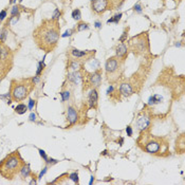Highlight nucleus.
<instances>
[{
  "label": "nucleus",
  "mask_w": 185,
  "mask_h": 185,
  "mask_svg": "<svg viewBox=\"0 0 185 185\" xmlns=\"http://www.w3.org/2000/svg\"><path fill=\"white\" fill-rule=\"evenodd\" d=\"M92 1H94V0H91V2H92Z\"/></svg>",
  "instance_id": "45"
},
{
  "label": "nucleus",
  "mask_w": 185,
  "mask_h": 185,
  "mask_svg": "<svg viewBox=\"0 0 185 185\" xmlns=\"http://www.w3.org/2000/svg\"><path fill=\"white\" fill-rule=\"evenodd\" d=\"M126 133L128 137H132L133 134V130H132V127L131 126H127L126 127Z\"/></svg>",
  "instance_id": "35"
},
{
  "label": "nucleus",
  "mask_w": 185,
  "mask_h": 185,
  "mask_svg": "<svg viewBox=\"0 0 185 185\" xmlns=\"http://www.w3.org/2000/svg\"><path fill=\"white\" fill-rule=\"evenodd\" d=\"M93 181H94V177H93V176H92V177H91V181H90V184L93 183Z\"/></svg>",
  "instance_id": "42"
},
{
  "label": "nucleus",
  "mask_w": 185,
  "mask_h": 185,
  "mask_svg": "<svg viewBox=\"0 0 185 185\" xmlns=\"http://www.w3.org/2000/svg\"><path fill=\"white\" fill-rule=\"evenodd\" d=\"M89 29V25L87 22H84V21H81L78 22V25H76V31L77 32H83L85 30H88Z\"/></svg>",
  "instance_id": "23"
},
{
  "label": "nucleus",
  "mask_w": 185,
  "mask_h": 185,
  "mask_svg": "<svg viewBox=\"0 0 185 185\" xmlns=\"http://www.w3.org/2000/svg\"><path fill=\"white\" fill-rule=\"evenodd\" d=\"M35 114H33V113H32L31 115H30V120H31V121H35Z\"/></svg>",
  "instance_id": "41"
},
{
  "label": "nucleus",
  "mask_w": 185,
  "mask_h": 185,
  "mask_svg": "<svg viewBox=\"0 0 185 185\" xmlns=\"http://www.w3.org/2000/svg\"><path fill=\"white\" fill-rule=\"evenodd\" d=\"M47 171H48V165H46V166H45L44 168H42V170L40 171V173H39V175H38L37 179H38V180H40V179H41V178L44 177L45 175H46V173H47Z\"/></svg>",
  "instance_id": "33"
},
{
  "label": "nucleus",
  "mask_w": 185,
  "mask_h": 185,
  "mask_svg": "<svg viewBox=\"0 0 185 185\" xmlns=\"http://www.w3.org/2000/svg\"><path fill=\"white\" fill-rule=\"evenodd\" d=\"M6 36H8V28L4 27L2 29L1 35H0V45H3L6 40Z\"/></svg>",
  "instance_id": "25"
},
{
  "label": "nucleus",
  "mask_w": 185,
  "mask_h": 185,
  "mask_svg": "<svg viewBox=\"0 0 185 185\" xmlns=\"http://www.w3.org/2000/svg\"><path fill=\"white\" fill-rule=\"evenodd\" d=\"M84 77V69L76 71H69L67 74V81L69 86H77L83 83Z\"/></svg>",
  "instance_id": "10"
},
{
  "label": "nucleus",
  "mask_w": 185,
  "mask_h": 185,
  "mask_svg": "<svg viewBox=\"0 0 185 185\" xmlns=\"http://www.w3.org/2000/svg\"><path fill=\"white\" fill-rule=\"evenodd\" d=\"M131 48L134 54H141L145 52L147 49V42L144 41V33H142V35L137 36V38H133L131 41Z\"/></svg>",
  "instance_id": "9"
},
{
  "label": "nucleus",
  "mask_w": 185,
  "mask_h": 185,
  "mask_svg": "<svg viewBox=\"0 0 185 185\" xmlns=\"http://www.w3.org/2000/svg\"><path fill=\"white\" fill-rule=\"evenodd\" d=\"M113 93H114V87H113V85H110L108 87V89H107V94L108 95H112Z\"/></svg>",
  "instance_id": "36"
},
{
  "label": "nucleus",
  "mask_w": 185,
  "mask_h": 185,
  "mask_svg": "<svg viewBox=\"0 0 185 185\" xmlns=\"http://www.w3.org/2000/svg\"><path fill=\"white\" fill-rule=\"evenodd\" d=\"M66 119L69 126H73V125H75L78 122V110H77V108L74 105H68L66 111Z\"/></svg>",
  "instance_id": "11"
},
{
  "label": "nucleus",
  "mask_w": 185,
  "mask_h": 185,
  "mask_svg": "<svg viewBox=\"0 0 185 185\" xmlns=\"http://www.w3.org/2000/svg\"><path fill=\"white\" fill-rule=\"evenodd\" d=\"M102 70L96 69L93 72H86L84 71V77H83V90L87 91L92 88L97 89L102 85Z\"/></svg>",
  "instance_id": "7"
},
{
  "label": "nucleus",
  "mask_w": 185,
  "mask_h": 185,
  "mask_svg": "<svg viewBox=\"0 0 185 185\" xmlns=\"http://www.w3.org/2000/svg\"><path fill=\"white\" fill-rule=\"evenodd\" d=\"M61 103L62 104H66V103H70L71 98H72V90L68 87H62V89L61 90Z\"/></svg>",
  "instance_id": "18"
},
{
  "label": "nucleus",
  "mask_w": 185,
  "mask_h": 185,
  "mask_svg": "<svg viewBox=\"0 0 185 185\" xmlns=\"http://www.w3.org/2000/svg\"><path fill=\"white\" fill-rule=\"evenodd\" d=\"M36 84L32 78H20V79H12L10 84L11 98L13 102L21 103L25 98L29 97L31 92L34 90Z\"/></svg>",
  "instance_id": "3"
},
{
  "label": "nucleus",
  "mask_w": 185,
  "mask_h": 185,
  "mask_svg": "<svg viewBox=\"0 0 185 185\" xmlns=\"http://www.w3.org/2000/svg\"><path fill=\"white\" fill-rule=\"evenodd\" d=\"M133 10H134L137 13H142V6H141V4H140V3L134 4V6H133Z\"/></svg>",
  "instance_id": "37"
},
{
  "label": "nucleus",
  "mask_w": 185,
  "mask_h": 185,
  "mask_svg": "<svg viewBox=\"0 0 185 185\" xmlns=\"http://www.w3.org/2000/svg\"><path fill=\"white\" fill-rule=\"evenodd\" d=\"M32 175V170H31V167L28 163H25V165L22 166L21 168L20 173H19V176H20L21 180H27L29 177H31Z\"/></svg>",
  "instance_id": "19"
},
{
  "label": "nucleus",
  "mask_w": 185,
  "mask_h": 185,
  "mask_svg": "<svg viewBox=\"0 0 185 185\" xmlns=\"http://www.w3.org/2000/svg\"><path fill=\"white\" fill-rule=\"evenodd\" d=\"M57 163H58V160H56V159H53V158H49L48 160L46 161V164L48 165V167L49 166H53V165L57 164Z\"/></svg>",
  "instance_id": "28"
},
{
  "label": "nucleus",
  "mask_w": 185,
  "mask_h": 185,
  "mask_svg": "<svg viewBox=\"0 0 185 185\" xmlns=\"http://www.w3.org/2000/svg\"><path fill=\"white\" fill-rule=\"evenodd\" d=\"M122 16H123V14L122 13H119V14L114 15L113 17H111L110 19H108V21H107V23H115V25H117V23L120 22V20H121Z\"/></svg>",
  "instance_id": "22"
},
{
  "label": "nucleus",
  "mask_w": 185,
  "mask_h": 185,
  "mask_svg": "<svg viewBox=\"0 0 185 185\" xmlns=\"http://www.w3.org/2000/svg\"><path fill=\"white\" fill-rule=\"evenodd\" d=\"M61 37L59 20L44 19L39 25L34 30L33 39L38 49L50 53L55 50Z\"/></svg>",
  "instance_id": "1"
},
{
  "label": "nucleus",
  "mask_w": 185,
  "mask_h": 185,
  "mask_svg": "<svg viewBox=\"0 0 185 185\" xmlns=\"http://www.w3.org/2000/svg\"><path fill=\"white\" fill-rule=\"evenodd\" d=\"M83 64L84 61H81V59L77 58H71L68 61V64H67V70L70 71H76V70H81L83 69Z\"/></svg>",
  "instance_id": "17"
},
{
  "label": "nucleus",
  "mask_w": 185,
  "mask_h": 185,
  "mask_svg": "<svg viewBox=\"0 0 185 185\" xmlns=\"http://www.w3.org/2000/svg\"><path fill=\"white\" fill-rule=\"evenodd\" d=\"M28 109H29V108H28L27 105L23 104V103H19V104L15 107V112H16L17 114H19V115H22V114H25V113L27 112Z\"/></svg>",
  "instance_id": "20"
},
{
  "label": "nucleus",
  "mask_w": 185,
  "mask_h": 185,
  "mask_svg": "<svg viewBox=\"0 0 185 185\" xmlns=\"http://www.w3.org/2000/svg\"><path fill=\"white\" fill-rule=\"evenodd\" d=\"M72 18L74 19V20H77V21L81 20V10H79V8H75V10H73Z\"/></svg>",
  "instance_id": "26"
},
{
  "label": "nucleus",
  "mask_w": 185,
  "mask_h": 185,
  "mask_svg": "<svg viewBox=\"0 0 185 185\" xmlns=\"http://www.w3.org/2000/svg\"><path fill=\"white\" fill-rule=\"evenodd\" d=\"M119 93L120 95L125 96V97H129L134 93V89H133L132 85L127 81H123L120 84L119 86Z\"/></svg>",
  "instance_id": "14"
},
{
  "label": "nucleus",
  "mask_w": 185,
  "mask_h": 185,
  "mask_svg": "<svg viewBox=\"0 0 185 185\" xmlns=\"http://www.w3.org/2000/svg\"><path fill=\"white\" fill-rule=\"evenodd\" d=\"M69 179L72 180L74 183L78 184L79 183V181H78V173H77V171H74V173H70V175H69Z\"/></svg>",
  "instance_id": "27"
},
{
  "label": "nucleus",
  "mask_w": 185,
  "mask_h": 185,
  "mask_svg": "<svg viewBox=\"0 0 185 185\" xmlns=\"http://www.w3.org/2000/svg\"><path fill=\"white\" fill-rule=\"evenodd\" d=\"M31 177H32V181L31 182H30V184H31V185H33V184H36V183H37V177H36V175H35V173H32V175H31Z\"/></svg>",
  "instance_id": "38"
},
{
  "label": "nucleus",
  "mask_w": 185,
  "mask_h": 185,
  "mask_svg": "<svg viewBox=\"0 0 185 185\" xmlns=\"http://www.w3.org/2000/svg\"><path fill=\"white\" fill-rule=\"evenodd\" d=\"M16 0H10V4H14Z\"/></svg>",
  "instance_id": "43"
},
{
  "label": "nucleus",
  "mask_w": 185,
  "mask_h": 185,
  "mask_svg": "<svg viewBox=\"0 0 185 185\" xmlns=\"http://www.w3.org/2000/svg\"><path fill=\"white\" fill-rule=\"evenodd\" d=\"M25 161L22 159L19 150L8 154L2 161H0V176L5 180H14L19 175Z\"/></svg>",
  "instance_id": "2"
},
{
  "label": "nucleus",
  "mask_w": 185,
  "mask_h": 185,
  "mask_svg": "<svg viewBox=\"0 0 185 185\" xmlns=\"http://www.w3.org/2000/svg\"><path fill=\"white\" fill-rule=\"evenodd\" d=\"M124 61H120L117 56L109 57L105 64L106 76L109 83H117L122 75V64Z\"/></svg>",
  "instance_id": "6"
},
{
  "label": "nucleus",
  "mask_w": 185,
  "mask_h": 185,
  "mask_svg": "<svg viewBox=\"0 0 185 185\" xmlns=\"http://www.w3.org/2000/svg\"><path fill=\"white\" fill-rule=\"evenodd\" d=\"M61 16V12L58 10V8H56V10L54 11V14H53V16L51 17L52 19H55V20H59V17Z\"/></svg>",
  "instance_id": "30"
},
{
  "label": "nucleus",
  "mask_w": 185,
  "mask_h": 185,
  "mask_svg": "<svg viewBox=\"0 0 185 185\" xmlns=\"http://www.w3.org/2000/svg\"><path fill=\"white\" fill-rule=\"evenodd\" d=\"M162 102V97H161L159 94H154L152 96H150L149 100H148V105L149 106H154L157 104H160Z\"/></svg>",
  "instance_id": "21"
},
{
  "label": "nucleus",
  "mask_w": 185,
  "mask_h": 185,
  "mask_svg": "<svg viewBox=\"0 0 185 185\" xmlns=\"http://www.w3.org/2000/svg\"><path fill=\"white\" fill-rule=\"evenodd\" d=\"M94 25H95V28H96V29H101V28H102V22H101L100 20H96Z\"/></svg>",
  "instance_id": "40"
},
{
  "label": "nucleus",
  "mask_w": 185,
  "mask_h": 185,
  "mask_svg": "<svg viewBox=\"0 0 185 185\" xmlns=\"http://www.w3.org/2000/svg\"><path fill=\"white\" fill-rule=\"evenodd\" d=\"M95 54V51L94 50H88V51H81V50H77V49L73 48L71 49L70 51V55L73 57V58H77L81 59V61H85L84 58L86 59H90L92 56H94Z\"/></svg>",
  "instance_id": "12"
},
{
  "label": "nucleus",
  "mask_w": 185,
  "mask_h": 185,
  "mask_svg": "<svg viewBox=\"0 0 185 185\" xmlns=\"http://www.w3.org/2000/svg\"><path fill=\"white\" fill-rule=\"evenodd\" d=\"M18 1H19V2H21V1H22V0H18Z\"/></svg>",
  "instance_id": "44"
},
{
  "label": "nucleus",
  "mask_w": 185,
  "mask_h": 185,
  "mask_svg": "<svg viewBox=\"0 0 185 185\" xmlns=\"http://www.w3.org/2000/svg\"><path fill=\"white\" fill-rule=\"evenodd\" d=\"M74 31H75V30H73V29L67 30V31L61 35V37H68V36H71V35H72V33H74Z\"/></svg>",
  "instance_id": "34"
},
{
  "label": "nucleus",
  "mask_w": 185,
  "mask_h": 185,
  "mask_svg": "<svg viewBox=\"0 0 185 185\" xmlns=\"http://www.w3.org/2000/svg\"><path fill=\"white\" fill-rule=\"evenodd\" d=\"M87 104H88V109H96L98 105V92L97 89L92 88L89 90V93L87 95Z\"/></svg>",
  "instance_id": "13"
},
{
  "label": "nucleus",
  "mask_w": 185,
  "mask_h": 185,
  "mask_svg": "<svg viewBox=\"0 0 185 185\" xmlns=\"http://www.w3.org/2000/svg\"><path fill=\"white\" fill-rule=\"evenodd\" d=\"M34 106H35V101H34V100H32V98H30L29 106H28V108H29L30 110H32V109L34 108Z\"/></svg>",
  "instance_id": "39"
},
{
  "label": "nucleus",
  "mask_w": 185,
  "mask_h": 185,
  "mask_svg": "<svg viewBox=\"0 0 185 185\" xmlns=\"http://www.w3.org/2000/svg\"><path fill=\"white\" fill-rule=\"evenodd\" d=\"M14 64V52L5 44L0 45V81L11 72Z\"/></svg>",
  "instance_id": "4"
},
{
  "label": "nucleus",
  "mask_w": 185,
  "mask_h": 185,
  "mask_svg": "<svg viewBox=\"0 0 185 185\" xmlns=\"http://www.w3.org/2000/svg\"><path fill=\"white\" fill-rule=\"evenodd\" d=\"M141 139H143V150L150 154H161L162 152H165L167 150V145L163 143V141L160 137H156L154 135H146L142 134Z\"/></svg>",
  "instance_id": "5"
},
{
  "label": "nucleus",
  "mask_w": 185,
  "mask_h": 185,
  "mask_svg": "<svg viewBox=\"0 0 185 185\" xmlns=\"http://www.w3.org/2000/svg\"><path fill=\"white\" fill-rule=\"evenodd\" d=\"M127 37H128V29H125L124 32H123V35L120 37V41L124 42L125 40H127Z\"/></svg>",
  "instance_id": "32"
},
{
  "label": "nucleus",
  "mask_w": 185,
  "mask_h": 185,
  "mask_svg": "<svg viewBox=\"0 0 185 185\" xmlns=\"http://www.w3.org/2000/svg\"><path fill=\"white\" fill-rule=\"evenodd\" d=\"M150 117L148 115L144 114V115H141V117H137V127L141 132H144L146 131L150 126Z\"/></svg>",
  "instance_id": "15"
},
{
  "label": "nucleus",
  "mask_w": 185,
  "mask_h": 185,
  "mask_svg": "<svg viewBox=\"0 0 185 185\" xmlns=\"http://www.w3.org/2000/svg\"><path fill=\"white\" fill-rule=\"evenodd\" d=\"M38 152H39L40 157H41V158L44 159V161H45V162H46V161L49 159L48 154H46V151H45V150H42V149H40V148H38Z\"/></svg>",
  "instance_id": "31"
},
{
  "label": "nucleus",
  "mask_w": 185,
  "mask_h": 185,
  "mask_svg": "<svg viewBox=\"0 0 185 185\" xmlns=\"http://www.w3.org/2000/svg\"><path fill=\"white\" fill-rule=\"evenodd\" d=\"M115 53H117L115 56H117L120 61H124L125 59H126L127 55H128V47H127L124 42H121V44L117 47V49H115Z\"/></svg>",
  "instance_id": "16"
},
{
  "label": "nucleus",
  "mask_w": 185,
  "mask_h": 185,
  "mask_svg": "<svg viewBox=\"0 0 185 185\" xmlns=\"http://www.w3.org/2000/svg\"><path fill=\"white\" fill-rule=\"evenodd\" d=\"M45 68H46V64H45V61H44V59H42L41 61L38 62V68H37V71H36V75H37V76H40V75L42 74V72H44Z\"/></svg>",
  "instance_id": "24"
},
{
  "label": "nucleus",
  "mask_w": 185,
  "mask_h": 185,
  "mask_svg": "<svg viewBox=\"0 0 185 185\" xmlns=\"http://www.w3.org/2000/svg\"><path fill=\"white\" fill-rule=\"evenodd\" d=\"M91 8L97 15L103 14V13L108 10H112L110 0H94V1L91 2Z\"/></svg>",
  "instance_id": "8"
},
{
  "label": "nucleus",
  "mask_w": 185,
  "mask_h": 185,
  "mask_svg": "<svg viewBox=\"0 0 185 185\" xmlns=\"http://www.w3.org/2000/svg\"><path fill=\"white\" fill-rule=\"evenodd\" d=\"M6 16H8V10H6V8H3V10L0 12V23L3 22V20L6 18Z\"/></svg>",
  "instance_id": "29"
}]
</instances>
